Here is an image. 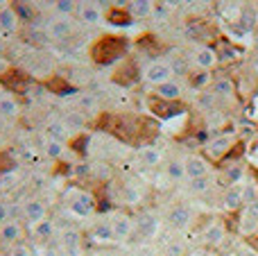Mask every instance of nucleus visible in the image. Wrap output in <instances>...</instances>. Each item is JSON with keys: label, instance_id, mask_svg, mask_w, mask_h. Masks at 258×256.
I'll return each instance as SVG.
<instances>
[{"label": "nucleus", "instance_id": "nucleus-11", "mask_svg": "<svg viewBox=\"0 0 258 256\" xmlns=\"http://www.w3.org/2000/svg\"><path fill=\"white\" fill-rule=\"evenodd\" d=\"M134 229L143 236V238H152L159 231V218L154 213H138V218L134 220Z\"/></svg>", "mask_w": 258, "mask_h": 256}, {"label": "nucleus", "instance_id": "nucleus-42", "mask_svg": "<svg viewBox=\"0 0 258 256\" xmlns=\"http://www.w3.org/2000/svg\"><path fill=\"white\" fill-rule=\"evenodd\" d=\"M27 41L34 45H45L50 41V34L48 30H30L27 32Z\"/></svg>", "mask_w": 258, "mask_h": 256}, {"label": "nucleus", "instance_id": "nucleus-16", "mask_svg": "<svg viewBox=\"0 0 258 256\" xmlns=\"http://www.w3.org/2000/svg\"><path fill=\"white\" fill-rule=\"evenodd\" d=\"M23 218H25L30 225H36V222L45 220L48 218V209L41 200H27L25 207H23Z\"/></svg>", "mask_w": 258, "mask_h": 256}, {"label": "nucleus", "instance_id": "nucleus-57", "mask_svg": "<svg viewBox=\"0 0 258 256\" xmlns=\"http://www.w3.org/2000/svg\"><path fill=\"white\" fill-rule=\"evenodd\" d=\"M204 256H211V254H204Z\"/></svg>", "mask_w": 258, "mask_h": 256}, {"label": "nucleus", "instance_id": "nucleus-18", "mask_svg": "<svg viewBox=\"0 0 258 256\" xmlns=\"http://www.w3.org/2000/svg\"><path fill=\"white\" fill-rule=\"evenodd\" d=\"M222 207L227 209L229 213L240 211V209L245 207V200H242V188H238V186H229L227 193H224V198H222Z\"/></svg>", "mask_w": 258, "mask_h": 256}, {"label": "nucleus", "instance_id": "nucleus-10", "mask_svg": "<svg viewBox=\"0 0 258 256\" xmlns=\"http://www.w3.org/2000/svg\"><path fill=\"white\" fill-rule=\"evenodd\" d=\"M190 222H192V211H190V207H186V204H177V207L170 209V213H168V225L172 227V229H186Z\"/></svg>", "mask_w": 258, "mask_h": 256}, {"label": "nucleus", "instance_id": "nucleus-13", "mask_svg": "<svg viewBox=\"0 0 258 256\" xmlns=\"http://www.w3.org/2000/svg\"><path fill=\"white\" fill-rule=\"evenodd\" d=\"M59 243H61L63 252L66 254H73V256H80V249H82V234L77 229H63L59 234Z\"/></svg>", "mask_w": 258, "mask_h": 256}, {"label": "nucleus", "instance_id": "nucleus-1", "mask_svg": "<svg viewBox=\"0 0 258 256\" xmlns=\"http://www.w3.org/2000/svg\"><path fill=\"white\" fill-rule=\"evenodd\" d=\"M129 52V39L120 34H102L89 50V57L98 66H111L122 61Z\"/></svg>", "mask_w": 258, "mask_h": 256}, {"label": "nucleus", "instance_id": "nucleus-5", "mask_svg": "<svg viewBox=\"0 0 258 256\" xmlns=\"http://www.w3.org/2000/svg\"><path fill=\"white\" fill-rule=\"evenodd\" d=\"M233 145H236L233 136L220 134V136H215V139H211L209 143H206V154L211 157V161H224L227 154L233 150Z\"/></svg>", "mask_w": 258, "mask_h": 256}, {"label": "nucleus", "instance_id": "nucleus-12", "mask_svg": "<svg viewBox=\"0 0 258 256\" xmlns=\"http://www.w3.org/2000/svg\"><path fill=\"white\" fill-rule=\"evenodd\" d=\"M111 225H113V234H116V240H129L134 229V220L127 216V213H116L111 218Z\"/></svg>", "mask_w": 258, "mask_h": 256}, {"label": "nucleus", "instance_id": "nucleus-27", "mask_svg": "<svg viewBox=\"0 0 258 256\" xmlns=\"http://www.w3.org/2000/svg\"><path fill=\"white\" fill-rule=\"evenodd\" d=\"M45 86H48L52 93H57V95H73V93H77V89L71 84V82H66L63 77H59V75H54L50 82H45Z\"/></svg>", "mask_w": 258, "mask_h": 256}, {"label": "nucleus", "instance_id": "nucleus-41", "mask_svg": "<svg viewBox=\"0 0 258 256\" xmlns=\"http://www.w3.org/2000/svg\"><path fill=\"white\" fill-rule=\"evenodd\" d=\"M188 188H190V193H206V190L211 188L209 175H206V177H197V179H188Z\"/></svg>", "mask_w": 258, "mask_h": 256}, {"label": "nucleus", "instance_id": "nucleus-15", "mask_svg": "<svg viewBox=\"0 0 258 256\" xmlns=\"http://www.w3.org/2000/svg\"><path fill=\"white\" fill-rule=\"evenodd\" d=\"M48 34L50 39H57V41H63L73 34V21L68 16H59V18H52L48 25Z\"/></svg>", "mask_w": 258, "mask_h": 256}, {"label": "nucleus", "instance_id": "nucleus-49", "mask_svg": "<svg viewBox=\"0 0 258 256\" xmlns=\"http://www.w3.org/2000/svg\"><path fill=\"white\" fill-rule=\"evenodd\" d=\"M215 98H218V95H215V93H204V95H202V98H200V102L204 104L206 109H209V107H213V104H215Z\"/></svg>", "mask_w": 258, "mask_h": 256}, {"label": "nucleus", "instance_id": "nucleus-55", "mask_svg": "<svg viewBox=\"0 0 258 256\" xmlns=\"http://www.w3.org/2000/svg\"><path fill=\"white\" fill-rule=\"evenodd\" d=\"M245 256H258V254H254V252H245Z\"/></svg>", "mask_w": 258, "mask_h": 256}, {"label": "nucleus", "instance_id": "nucleus-38", "mask_svg": "<svg viewBox=\"0 0 258 256\" xmlns=\"http://www.w3.org/2000/svg\"><path fill=\"white\" fill-rule=\"evenodd\" d=\"M242 175H245V170H242L240 166H236V163H233V166H229L227 170H224V184H227V186H236L238 181L242 179Z\"/></svg>", "mask_w": 258, "mask_h": 256}, {"label": "nucleus", "instance_id": "nucleus-9", "mask_svg": "<svg viewBox=\"0 0 258 256\" xmlns=\"http://www.w3.org/2000/svg\"><path fill=\"white\" fill-rule=\"evenodd\" d=\"M183 168H186V177L188 179H197V177H206L209 175V161L200 154H188L183 159Z\"/></svg>", "mask_w": 258, "mask_h": 256}, {"label": "nucleus", "instance_id": "nucleus-50", "mask_svg": "<svg viewBox=\"0 0 258 256\" xmlns=\"http://www.w3.org/2000/svg\"><path fill=\"white\" fill-rule=\"evenodd\" d=\"M245 211L249 213L251 218H256V220H258V200H254V202H249V204H247V207H245Z\"/></svg>", "mask_w": 258, "mask_h": 256}, {"label": "nucleus", "instance_id": "nucleus-58", "mask_svg": "<svg viewBox=\"0 0 258 256\" xmlns=\"http://www.w3.org/2000/svg\"><path fill=\"white\" fill-rule=\"evenodd\" d=\"M89 256H95V254H89Z\"/></svg>", "mask_w": 258, "mask_h": 256}, {"label": "nucleus", "instance_id": "nucleus-56", "mask_svg": "<svg viewBox=\"0 0 258 256\" xmlns=\"http://www.w3.org/2000/svg\"><path fill=\"white\" fill-rule=\"evenodd\" d=\"M254 32H256V36H258V21H256V25H254Z\"/></svg>", "mask_w": 258, "mask_h": 256}, {"label": "nucleus", "instance_id": "nucleus-44", "mask_svg": "<svg viewBox=\"0 0 258 256\" xmlns=\"http://www.w3.org/2000/svg\"><path fill=\"white\" fill-rule=\"evenodd\" d=\"M242 200H245V207L249 202H254V200H258V186L254 181H247L245 184V188H242Z\"/></svg>", "mask_w": 258, "mask_h": 256}, {"label": "nucleus", "instance_id": "nucleus-36", "mask_svg": "<svg viewBox=\"0 0 258 256\" xmlns=\"http://www.w3.org/2000/svg\"><path fill=\"white\" fill-rule=\"evenodd\" d=\"M16 23H18V16H16V12H14V7H7V9H3L0 12V25L5 27V30H16Z\"/></svg>", "mask_w": 258, "mask_h": 256}, {"label": "nucleus", "instance_id": "nucleus-2", "mask_svg": "<svg viewBox=\"0 0 258 256\" xmlns=\"http://www.w3.org/2000/svg\"><path fill=\"white\" fill-rule=\"evenodd\" d=\"M186 109H188L186 102H181V100H163L154 93L147 95V111L154 118H159V120H168V118L181 116Z\"/></svg>", "mask_w": 258, "mask_h": 256}, {"label": "nucleus", "instance_id": "nucleus-33", "mask_svg": "<svg viewBox=\"0 0 258 256\" xmlns=\"http://www.w3.org/2000/svg\"><path fill=\"white\" fill-rule=\"evenodd\" d=\"M43 152H45V157L48 159H61L63 157V152H66V145L63 143H59V141H50V139H45V143H43Z\"/></svg>", "mask_w": 258, "mask_h": 256}, {"label": "nucleus", "instance_id": "nucleus-8", "mask_svg": "<svg viewBox=\"0 0 258 256\" xmlns=\"http://www.w3.org/2000/svg\"><path fill=\"white\" fill-rule=\"evenodd\" d=\"M143 77H145V82H150L152 86H159V84H163V82L172 80V68H170L168 61H152L150 66L143 71Z\"/></svg>", "mask_w": 258, "mask_h": 256}, {"label": "nucleus", "instance_id": "nucleus-14", "mask_svg": "<svg viewBox=\"0 0 258 256\" xmlns=\"http://www.w3.org/2000/svg\"><path fill=\"white\" fill-rule=\"evenodd\" d=\"M77 18H80L82 23H86V25H98L100 21H102V12L98 9V5L89 3V0H82V3H77Z\"/></svg>", "mask_w": 258, "mask_h": 256}, {"label": "nucleus", "instance_id": "nucleus-7", "mask_svg": "<svg viewBox=\"0 0 258 256\" xmlns=\"http://www.w3.org/2000/svg\"><path fill=\"white\" fill-rule=\"evenodd\" d=\"M211 48L215 50V57H218L220 63H231L240 57V48H238L231 39H227V36H218Z\"/></svg>", "mask_w": 258, "mask_h": 256}, {"label": "nucleus", "instance_id": "nucleus-28", "mask_svg": "<svg viewBox=\"0 0 258 256\" xmlns=\"http://www.w3.org/2000/svg\"><path fill=\"white\" fill-rule=\"evenodd\" d=\"M152 5H154V0H132V5H129V12H132L134 21H143V18L152 16Z\"/></svg>", "mask_w": 258, "mask_h": 256}, {"label": "nucleus", "instance_id": "nucleus-32", "mask_svg": "<svg viewBox=\"0 0 258 256\" xmlns=\"http://www.w3.org/2000/svg\"><path fill=\"white\" fill-rule=\"evenodd\" d=\"M238 229H240V234H245V236H254L258 231V220L251 218L247 211H242L240 220H238Z\"/></svg>", "mask_w": 258, "mask_h": 256}, {"label": "nucleus", "instance_id": "nucleus-39", "mask_svg": "<svg viewBox=\"0 0 258 256\" xmlns=\"http://www.w3.org/2000/svg\"><path fill=\"white\" fill-rule=\"evenodd\" d=\"M54 9H57L59 16H73L77 12V0H57Z\"/></svg>", "mask_w": 258, "mask_h": 256}, {"label": "nucleus", "instance_id": "nucleus-22", "mask_svg": "<svg viewBox=\"0 0 258 256\" xmlns=\"http://www.w3.org/2000/svg\"><path fill=\"white\" fill-rule=\"evenodd\" d=\"M215 63H218V57H215V50L211 45H202L195 52V66L202 71H211Z\"/></svg>", "mask_w": 258, "mask_h": 256}, {"label": "nucleus", "instance_id": "nucleus-21", "mask_svg": "<svg viewBox=\"0 0 258 256\" xmlns=\"http://www.w3.org/2000/svg\"><path fill=\"white\" fill-rule=\"evenodd\" d=\"M186 32L197 41H209L211 39V25L204 23L202 18H190L186 23Z\"/></svg>", "mask_w": 258, "mask_h": 256}, {"label": "nucleus", "instance_id": "nucleus-6", "mask_svg": "<svg viewBox=\"0 0 258 256\" xmlns=\"http://www.w3.org/2000/svg\"><path fill=\"white\" fill-rule=\"evenodd\" d=\"M0 84L7 86V89L14 91V93L23 95L32 86V77L23 71H5L3 75H0Z\"/></svg>", "mask_w": 258, "mask_h": 256}, {"label": "nucleus", "instance_id": "nucleus-53", "mask_svg": "<svg viewBox=\"0 0 258 256\" xmlns=\"http://www.w3.org/2000/svg\"><path fill=\"white\" fill-rule=\"evenodd\" d=\"M129 5H132V0H111V7H125V9H129Z\"/></svg>", "mask_w": 258, "mask_h": 256}, {"label": "nucleus", "instance_id": "nucleus-51", "mask_svg": "<svg viewBox=\"0 0 258 256\" xmlns=\"http://www.w3.org/2000/svg\"><path fill=\"white\" fill-rule=\"evenodd\" d=\"M9 220V207L7 204H0V222Z\"/></svg>", "mask_w": 258, "mask_h": 256}, {"label": "nucleus", "instance_id": "nucleus-54", "mask_svg": "<svg viewBox=\"0 0 258 256\" xmlns=\"http://www.w3.org/2000/svg\"><path fill=\"white\" fill-rule=\"evenodd\" d=\"M183 3H186V5H192V3H197V0H183Z\"/></svg>", "mask_w": 258, "mask_h": 256}, {"label": "nucleus", "instance_id": "nucleus-26", "mask_svg": "<svg viewBox=\"0 0 258 256\" xmlns=\"http://www.w3.org/2000/svg\"><path fill=\"white\" fill-rule=\"evenodd\" d=\"M54 231H57V227H54V220H50V218H45V220L36 222V225H32V234L36 236L39 240H50L54 236Z\"/></svg>", "mask_w": 258, "mask_h": 256}, {"label": "nucleus", "instance_id": "nucleus-19", "mask_svg": "<svg viewBox=\"0 0 258 256\" xmlns=\"http://www.w3.org/2000/svg\"><path fill=\"white\" fill-rule=\"evenodd\" d=\"M104 18H107V23H111V25H116V27H127L134 23L132 12L125 7H109Z\"/></svg>", "mask_w": 258, "mask_h": 256}, {"label": "nucleus", "instance_id": "nucleus-25", "mask_svg": "<svg viewBox=\"0 0 258 256\" xmlns=\"http://www.w3.org/2000/svg\"><path fill=\"white\" fill-rule=\"evenodd\" d=\"M0 238H3L5 243H18V240L23 238V227L18 225L16 220L5 222L3 229H0Z\"/></svg>", "mask_w": 258, "mask_h": 256}, {"label": "nucleus", "instance_id": "nucleus-48", "mask_svg": "<svg viewBox=\"0 0 258 256\" xmlns=\"http://www.w3.org/2000/svg\"><path fill=\"white\" fill-rule=\"evenodd\" d=\"M12 256H32V249L27 247V245H14Z\"/></svg>", "mask_w": 258, "mask_h": 256}, {"label": "nucleus", "instance_id": "nucleus-40", "mask_svg": "<svg viewBox=\"0 0 258 256\" xmlns=\"http://www.w3.org/2000/svg\"><path fill=\"white\" fill-rule=\"evenodd\" d=\"M63 122H66L68 130H80V127H84V113L82 111H66V116H63Z\"/></svg>", "mask_w": 258, "mask_h": 256}, {"label": "nucleus", "instance_id": "nucleus-23", "mask_svg": "<svg viewBox=\"0 0 258 256\" xmlns=\"http://www.w3.org/2000/svg\"><path fill=\"white\" fill-rule=\"evenodd\" d=\"M154 95H159V98H163V100H181V86L174 80H168V82H163V84L154 86Z\"/></svg>", "mask_w": 258, "mask_h": 256}, {"label": "nucleus", "instance_id": "nucleus-24", "mask_svg": "<svg viewBox=\"0 0 258 256\" xmlns=\"http://www.w3.org/2000/svg\"><path fill=\"white\" fill-rule=\"evenodd\" d=\"M224 234H227V229H224L222 222H211L206 234H204L206 245H209V247H218V245L224 240Z\"/></svg>", "mask_w": 258, "mask_h": 256}, {"label": "nucleus", "instance_id": "nucleus-35", "mask_svg": "<svg viewBox=\"0 0 258 256\" xmlns=\"http://www.w3.org/2000/svg\"><path fill=\"white\" fill-rule=\"evenodd\" d=\"M165 175H168L170 179H174V181H181L183 177H186V168H183V161H177V159L168 161V166H165Z\"/></svg>", "mask_w": 258, "mask_h": 256}, {"label": "nucleus", "instance_id": "nucleus-29", "mask_svg": "<svg viewBox=\"0 0 258 256\" xmlns=\"http://www.w3.org/2000/svg\"><path fill=\"white\" fill-rule=\"evenodd\" d=\"M209 82H211V71H202V68H197V71L188 73V84H190V89L202 91Z\"/></svg>", "mask_w": 258, "mask_h": 256}, {"label": "nucleus", "instance_id": "nucleus-34", "mask_svg": "<svg viewBox=\"0 0 258 256\" xmlns=\"http://www.w3.org/2000/svg\"><path fill=\"white\" fill-rule=\"evenodd\" d=\"M141 161H143V166H147V168L159 166L161 163V152L156 148H152V145H147V148L141 150Z\"/></svg>", "mask_w": 258, "mask_h": 256}, {"label": "nucleus", "instance_id": "nucleus-37", "mask_svg": "<svg viewBox=\"0 0 258 256\" xmlns=\"http://www.w3.org/2000/svg\"><path fill=\"white\" fill-rule=\"evenodd\" d=\"M170 12H172V9H170L163 0H154V5H152V16H154V21L165 23L170 18Z\"/></svg>", "mask_w": 258, "mask_h": 256}, {"label": "nucleus", "instance_id": "nucleus-47", "mask_svg": "<svg viewBox=\"0 0 258 256\" xmlns=\"http://www.w3.org/2000/svg\"><path fill=\"white\" fill-rule=\"evenodd\" d=\"M183 252H186V247H183L181 243H170L168 249H165L168 256H183Z\"/></svg>", "mask_w": 258, "mask_h": 256}, {"label": "nucleus", "instance_id": "nucleus-17", "mask_svg": "<svg viewBox=\"0 0 258 256\" xmlns=\"http://www.w3.org/2000/svg\"><path fill=\"white\" fill-rule=\"evenodd\" d=\"M89 236L95 240V243H113V240H116L111 220H98L93 227H91Z\"/></svg>", "mask_w": 258, "mask_h": 256}, {"label": "nucleus", "instance_id": "nucleus-43", "mask_svg": "<svg viewBox=\"0 0 258 256\" xmlns=\"http://www.w3.org/2000/svg\"><path fill=\"white\" fill-rule=\"evenodd\" d=\"M95 104H98V102H95V98L91 93H82L80 98H77V107L82 109V113H84V111H93Z\"/></svg>", "mask_w": 258, "mask_h": 256}, {"label": "nucleus", "instance_id": "nucleus-52", "mask_svg": "<svg viewBox=\"0 0 258 256\" xmlns=\"http://www.w3.org/2000/svg\"><path fill=\"white\" fill-rule=\"evenodd\" d=\"M163 3L168 5L170 9H179V7H181V5H186V3H183V0H163Z\"/></svg>", "mask_w": 258, "mask_h": 256}, {"label": "nucleus", "instance_id": "nucleus-31", "mask_svg": "<svg viewBox=\"0 0 258 256\" xmlns=\"http://www.w3.org/2000/svg\"><path fill=\"white\" fill-rule=\"evenodd\" d=\"M213 93L218 95V98H231V95L236 93L233 82L229 80V77H218V80L213 82Z\"/></svg>", "mask_w": 258, "mask_h": 256}, {"label": "nucleus", "instance_id": "nucleus-30", "mask_svg": "<svg viewBox=\"0 0 258 256\" xmlns=\"http://www.w3.org/2000/svg\"><path fill=\"white\" fill-rule=\"evenodd\" d=\"M170 68H172V75H181V77H188L190 68H188V61L181 52H172L170 54Z\"/></svg>", "mask_w": 258, "mask_h": 256}, {"label": "nucleus", "instance_id": "nucleus-20", "mask_svg": "<svg viewBox=\"0 0 258 256\" xmlns=\"http://www.w3.org/2000/svg\"><path fill=\"white\" fill-rule=\"evenodd\" d=\"M43 134H45V139H50V141L66 143L68 127H66V122H63V120H48V122H45V127H43Z\"/></svg>", "mask_w": 258, "mask_h": 256}, {"label": "nucleus", "instance_id": "nucleus-45", "mask_svg": "<svg viewBox=\"0 0 258 256\" xmlns=\"http://www.w3.org/2000/svg\"><path fill=\"white\" fill-rule=\"evenodd\" d=\"M0 111H3V116L14 118L18 113V104L14 102L12 98H7V100H3V102H0Z\"/></svg>", "mask_w": 258, "mask_h": 256}, {"label": "nucleus", "instance_id": "nucleus-46", "mask_svg": "<svg viewBox=\"0 0 258 256\" xmlns=\"http://www.w3.org/2000/svg\"><path fill=\"white\" fill-rule=\"evenodd\" d=\"M73 175L75 177H89L91 175V166L89 163H73Z\"/></svg>", "mask_w": 258, "mask_h": 256}, {"label": "nucleus", "instance_id": "nucleus-4", "mask_svg": "<svg viewBox=\"0 0 258 256\" xmlns=\"http://www.w3.org/2000/svg\"><path fill=\"white\" fill-rule=\"evenodd\" d=\"M68 209H71L75 216L80 218H86L95 211V198L86 190H71L68 193Z\"/></svg>", "mask_w": 258, "mask_h": 256}, {"label": "nucleus", "instance_id": "nucleus-3", "mask_svg": "<svg viewBox=\"0 0 258 256\" xmlns=\"http://www.w3.org/2000/svg\"><path fill=\"white\" fill-rule=\"evenodd\" d=\"M141 77H143L141 66H138V61H136V59H132V57H125L120 61V66L111 73V82H113V84L125 86V89L136 86L138 82H141Z\"/></svg>", "mask_w": 258, "mask_h": 256}]
</instances>
